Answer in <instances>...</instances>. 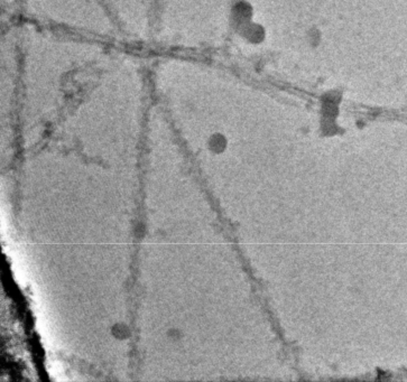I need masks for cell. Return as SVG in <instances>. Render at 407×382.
Instances as JSON below:
<instances>
[{"label": "cell", "mask_w": 407, "mask_h": 382, "mask_svg": "<svg viewBox=\"0 0 407 382\" xmlns=\"http://www.w3.org/2000/svg\"><path fill=\"white\" fill-rule=\"evenodd\" d=\"M115 331H118V334H115L117 337H121V338H123V337H126L127 335H128V331H127V328L126 327H122L121 325L119 326V328H115Z\"/></svg>", "instance_id": "cell-1"}]
</instances>
